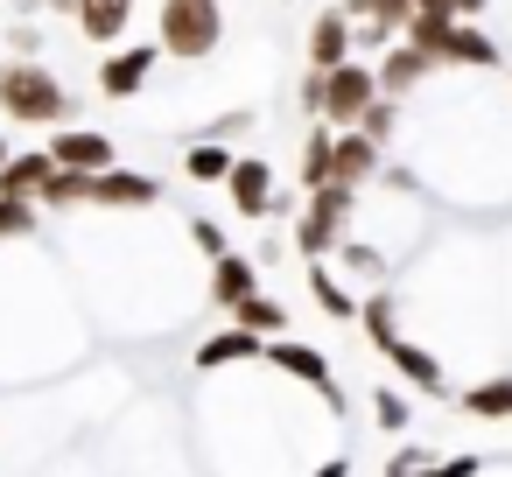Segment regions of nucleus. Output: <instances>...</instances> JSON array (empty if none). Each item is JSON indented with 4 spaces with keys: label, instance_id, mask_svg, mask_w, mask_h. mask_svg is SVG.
Returning a JSON list of instances; mask_svg holds the SVG:
<instances>
[{
    "label": "nucleus",
    "instance_id": "nucleus-4",
    "mask_svg": "<svg viewBox=\"0 0 512 477\" xmlns=\"http://www.w3.org/2000/svg\"><path fill=\"white\" fill-rule=\"evenodd\" d=\"M372 99H379V78H372V64H358V57H351V64L323 71V99H316V120L344 134V127H358V120H365V106H372Z\"/></svg>",
    "mask_w": 512,
    "mask_h": 477
},
{
    "label": "nucleus",
    "instance_id": "nucleus-10",
    "mask_svg": "<svg viewBox=\"0 0 512 477\" xmlns=\"http://www.w3.org/2000/svg\"><path fill=\"white\" fill-rule=\"evenodd\" d=\"M50 162H57V169H78V176H99V169L120 162V148H113V134H99V127H57V134H50Z\"/></svg>",
    "mask_w": 512,
    "mask_h": 477
},
{
    "label": "nucleus",
    "instance_id": "nucleus-19",
    "mask_svg": "<svg viewBox=\"0 0 512 477\" xmlns=\"http://www.w3.org/2000/svg\"><path fill=\"white\" fill-rule=\"evenodd\" d=\"M309 302H316L330 323H358V295L337 281V267H330V260H309Z\"/></svg>",
    "mask_w": 512,
    "mask_h": 477
},
{
    "label": "nucleus",
    "instance_id": "nucleus-13",
    "mask_svg": "<svg viewBox=\"0 0 512 477\" xmlns=\"http://www.w3.org/2000/svg\"><path fill=\"white\" fill-rule=\"evenodd\" d=\"M64 15L78 22V36H85V43L120 50V36L134 29V0H64Z\"/></svg>",
    "mask_w": 512,
    "mask_h": 477
},
{
    "label": "nucleus",
    "instance_id": "nucleus-14",
    "mask_svg": "<svg viewBox=\"0 0 512 477\" xmlns=\"http://www.w3.org/2000/svg\"><path fill=\"white\" fill-rule=\"evenodd\" d=\"M267 365H281L288 379H302V386H316L323 400H337V379H330V358L316 351V344H288V337H267V351H260Z\"/></svg>",
    "mask_w": 512,
    "mask_h": 477
},
{
    "label": "nucleus",
    "instance_id": "nucleus-32",
    "mask_svg": "<svg viewBox=\"0 0 512 477\" xmlns=\"http://www.w3.org/2000/svg\"><path fill=\"white\" fill-rule=\"evenodd\" d=\"M449 8H456V15H463V22H477V15H484V8H491V0H449Z\"/></svg>",
    "mask_w": 512,
    "mask_h": 477
},
{
    "label": "nucleus",
    "instance_id": "nucleus-8",
    "mask_svg": "<svg viewBox=\"0 0 512 477\" xmlns=\"http://www.w3.org/2000/svg\"><path fill=\"white\" fill-rule=\"evenodd\" d=\"M435 57V71H498L505 57H498V43L477 29V22H449L442 29V43L428 50Z\"/></svg>",
    "mask_w": 512,
    "mask_h": 477
},
{
    "label": "nucleus",
    "instance_id": "nucleus-35",
    "mask_svg": "<svg viewBox=\"0 0 512 477\" xmlns=\"http://www.w3.org/2000/svg\"><path fill=\"white\" fill-rule=\"evenodd\" d=\"M0 36H8V22H0Z\"/></svg>",
    "mask_w": 512,
    "mask_h": 477
},
{
    "label": "nucleus",
    "instance_id": "nucleus-22",
    "mask_svg": "<svg viewBox=\"0 0 512 477\" xmlns=\"http://www.w3.org/2000/svg\"><path fill=\"white\" fill-rule=\"evenodd\" d=\"M456 407L470 421H512V379H484V386H463Z\"/></svg>",
    "mask_w": 512,
    "mask_h": 477
},
{
    "label": "nucleus",
    "instance_id": "nucleus-18",
    "mask_svg": "<svg viewBox=\"0 0 512 477\" xmlns=\"http://www.w3.org/2000/svg\"><path fill=\"white\" fill-rule=\"evenodd\" d=\"M57 176V162H50V148H29V155H8V169H0V197H43V183Z\"/></svg>",
    "mask_w": 512,
    "mask_h": 477
},
{
    "label": "nucleus",
    "instance_id": "nucleus-27",
    "mask_svg": "<svg viewBox=\"0 0 512 477\" xmlns=\"http://www.w3.org/2000/svg\"><path fill=\"white\" fill-rule=\"evenodd\" d=\"M372 421L400 435V428L414 421V407H407V393H400V386H379V393H372Z\"/></svg>",
    "mask_w": 512,
    "mask_h": 477
},
{
    "label": "nucleus",
    "instance_id": "nucleus-28",
    "mask_svg": "<svg viewBox=\"0 0 512 477\" xmlns=\"http://www.w3.org/2000/svg\"><path fill=\"white\" fill-rule=\"evenodd\" d=\"M190 246H197L204 260H218V253H232V239H225V225H218V218H190Z\"/></svg>",
    "mask_w": 512,
    "mask_h": 477
},
{
    "label": "nucleus",
    "instance_id": "nucleus-23",
    "mask_svg": "<svg viewBox=\"0 0 512 477\" xmlns=\"http://www.w3.org/2000/svg\"><path fill=\"white\" fill-rule=\"evenodd\" d=\"M232 162H239V155H232L225 141H190V148H183V176H190V183H225Z\"/></svg>",
    "mask_w": 512,
    "mask_h": 477
},
{
    "label": "nucleus",
    "instance_id": "nucleus-6",
    "mask_svg": "<svg viewBox=\"0 0 512 477\" xmlns=\"http://www.w3.org/2000/svg\"><path fill=\"white\" fill-rule=\"evenodd\" d=\"M85 204H99V211H148V204H162V176H141V169H99L92 176V190H85Z\"/></svg>",
    "mask_w": 512,
    "mask_h": 477
},
{
    "label": "nucleus",
    "instance_id": "nucleus-5",
    "mask_svg": "<svg viewBox=\"0 0 512 477\" xmlns=\"http://www.w3.org/2000/svg\"><path fill=\"white\" fill-rule=\"evenodd\" d=\"M225 197H232V211H239L246 225H260V218L288 211V197H281V183H274V162H260V155H239V162H232Z\"/></svg>",
    "mask_w": 512,
    "mask_h": 477
},
{
    "label": "nucleus",
    "instance_id": "nucleus-29",
    "mask_svg": "<svg viewBox=\"0 0 512 477\" xmlns=\"http://www.w3.org/2000/svg\"><path fill=\"white\" fill-rule=\"evenodd\" d=\"M0 43H15V57H36V43H43V36H36V22H15Z\"/></svg>",
    "mask_w": 512,
    "mask_h": 477
},
{
    "label": "nucleus",
    "instance_id": "nucleus-9",
    "mask_svg": "<svg viewBox=\"0 0 512 477\" xmlns=\"http://www.w3.org/2000/svg\"><path fill=\"white\" fill-rule=\"evenodd\" d=\"M372 78H379V92H386V99H414V92L435 78V57H428V50H414L407 36H393V43H386V57L372 64Z\"/></svg>",
    "mask_w": 512,
    "mask_h": 477
},
{
    "label": "nucleus",
    "instance_id": "nucleus-25",
    "mask_svg": "<svg viewBox=\"0 0 512 477\" xmlns=\"http://www.w3.org/2000/svg\"><path fill=\"white\" fill-rule=\"evenodd\" d=\"M400 106H407V99H386V92H379V99L365 106L358 134H365V141H379V148H393V134H400Z\"/></svg>",
    "mask_w": 512,
    "mask_h": 477
},
{
    "label": "nucleus",
    "instance_id": "nucleus-7",
    "mask_svg": "<svg viewBox=\"0 0 512 477\" xmlns=\"http://www.w3.org/2000/svg\"><path fill=\"white\" fill-rule=\"evenodd\" d=\"M351 57H358V29H351V15H344V8H323V15L309 22L302 64H309V71H337V64H351Z\"/></svg>",
    "mask_w": 512,
    "mask_h": 477
},
{
    "label": "nucleus",
    "instance_id": "nucleus-21",
    "mask_svg": "<svg viewBox=\"0 0 512 477\" xmlns=\"http://www.w3.org/2000/svg\"><path fill=\"white\" fill-rule=\"evenodd\" d=\"M232 323H239V330H253V337H288V309H281L267 288H253V295L232 309Z\"/></svg>",
    "mask_w": 512,
    "mask_h": 477
},
{
    "label": "nucleus",
    "instance_id": "nucleus-3",
    "mask_svg": "<svg viewBox=\"0 0 512 477\" xmlns=\"http://www.w3.org/2000/svg\"><path fill=\"white\" fill-rule=\"evenodd\" d=\"M358 197H365V190H351V183H323V190H309V197H302V211H295L288 246H295L302 260H330V253L351 239Z\"/></svg>",
    "mask_w": 512,
    "mask_h": 477
},
{
    "label": "nucleus",
    "instance_id": "nucleus-26",
    "mask_svg": "<svg viewBox=\"0 0 512 477\" xmlns=\"http://www.w3.org/2000/svg\"><path fill=\"white\" fill-rule=\"evenodd\" d=\"M85 190H92V176H78V169H57V176L43 183V197H36V204H43V211H78V204H85Z\"/></svg>",
    "mask_w": 512,
    "mask_h": 477
},
{
    "label": "nucleus",
    "instance_id": "nucleus-12",
    "mask_svg": "<svg viewBox=\"0 0 512 477\" xmlns=\"http://www.w3.org/2000/svg\"><path fill=\"white\" fill-rule=\"evenodd\" d=\"M155 64H162V50H155V43L106 50V64H99V92H106V99H141V92H148V78H155Z\"/></svg>",
    "mask_w": 512,
    "mask_h": 477
},
{
    "label": "nucleus",
    "instance_id": "nucleus-24",
    "mask_svg": "<svg viewBox=\"0 0 512 477\" xmlns=\"http://www.w3.org/2000/svg\"><path fill=\"white\" fill-rule=\"evenodd\" d=\"M36 232H43V204L0 197V246H8V239H36Z\"/></svg>",
    "mask_w": 512,
    "mask_h": 477
},
{
    "label": "nucleus",
    "instance_id": "nucleus-33",
    "mask_svg": "<svg viewBox=\"0 0 512 477\" xmlns=\"http://www.w3.org/2000/svg\"><path fill=\"white\" fill-rule=\"evenodd\" d=\"M8 155H15V148H8V134H0V169H8Z\"/></svg>",
    "mask_w": 512,
    "mask_h": 477
},
{
    "label": "nucleus",
    "instance_id": "nucleus-34",
    "mask_svg": "<svg viewBox=\"0 0 512 477\" xmlns=\"http://www.w3.org/2000/svg\"><path fill=\"white\" fill-rule=\"evenodd\" d=\"M36 8H50V15H64V0H36Z\"/></svg>",
    "mask_w": 512,
    "mask_h": 477
},
{
    "label": "nucleus",
    "instance_id": "nucleus-2",
    "mask_svg": "<svg viewBox=\"0 0 512 477\" xmlns=\"http://www.w3.org/2000/svg\"><path fill=\"white\" fill-rule=\"evenodd\" d=\"M225 43V8L218 0H162L155 8V50L169 64H204Z\"/></svg>",
    "mask_w": 512,
    "mask_h": 477
},
{
    "label": "nucleus",
    "instance_id": "nucleus-1",
    "mask_svg": "<svg viewBox=\"0 0 512 477\" xmlns=\"http://www.w3.org/2000/svg\"><path fill=\"white\" fill-rule=\"evenodd\" d=\"M71 120H78V99L43 57H8L0 64V127H50L57 134Z\"/></svg>",
    "mask_w": 512,
    "mask_h": 477
},
{
    "label": "nucleus",
    "instance_id": "nucleus-17",
    "mask_svg": "<svg viewBox=\"0 0 512 477\" xmlns=\"http://www.w3.org/2000/svg\"><path fill=\"white\" fill-rule=\"evenodd\" d=\"M267 351V337H253V330H239V323H225L218 337H204L197 351H190V365L197 372H218V365H239V358H260Z\"/></svg>",
    "mask_w": 512,
    "mask_h": 477
},
{
    "label": "nucleus",
    "instance_id": "nucleus-31",
    "mask_svg": "<svg viewBox=\"0 0 512 477\" xmlns=\"http://www.w3.org/2000/svg\"><path fill=\"white\" fill-rule=\"evenodd\" d=\"M484 463L477 456H449V463H435V470H421V477H477Z\"/></svg>",
    "mask_w": 512,
    "mask_h": 477
},
{
    "label": "nucleus",
    "instance_id": "nucleus-15",
    "mask_svg": "<svg viewBox=\"0 0 512 477\" xmlns=\"http://www.w3.org/2000/svg\"><path fill=\"white\" fill-rule=\"evenodd\" d=\"M379 358H386L407 386L442 393V365H435V351H428V344H414V337H400V330H393V337H379Z\"/></svg>",
    "mask_w": 512,
    "mask_h": 477
},
{
    "label": "nucleus",
    "instance_id": "nucleus-16",
    "mask_svg": "<svg viewBox=\"0 0 512 477\" xmlns=\"http://www.w3.org/2000/svg\"><path fill=\"white\" fill-rule=\"evenodd\" d=\"M253 288H260V267H253L246 253H218V260H211V302H218L225 316H232Z\"/></svg>",
    "mask_w": 512,
    "mask_h": 477
},
{
    "label": "nucleus",
    "instance_id": "nucleus-30",
    "mask_svg": "<svg viewBox=\"0 0 512 477\" xmlns=\"http://www.w3.org/2000/svg\"><path fill=\"white\" fill-rule=\"evenodd\" d=\"M295 99H302V113L316 120V99H323V71H302V85H295Z\"/></svg>",
    "mask_w": 512,
    "mask_h": 477
},
{
    "label": "nucleus",
    "instance_id": "nucleus-20",
    "mask_svg": "<svg viewBox=\"0 0 512 477\" xmlns=\"http://www.w3.org/2000/svg\"><path fill=\"white\" fill-rule=\"evenodd\" d=\"M330 141H337V127H323V120L302 134V162H295V183H302V197L330 183Z\"/></svg>",
    "mask_w": 512,
    "mask_h": 477
},
{
    "label": "nucleus",
    "instance_id": "nucleus-11",
    "mask_svg": "<svg viewBox=\"0 0 512 477\" xmlns=\"http://www.w3.org/2000/svg\"><path fill=\"white\" fill-rule=\"evenodd\" d=\"M386 176V148L379 141H365L358 127H344L337 141H330V183H351V190H372Z\"/></svg>",
    "mask_w": 512,
    "mask_h": 477
}]
</instances>
